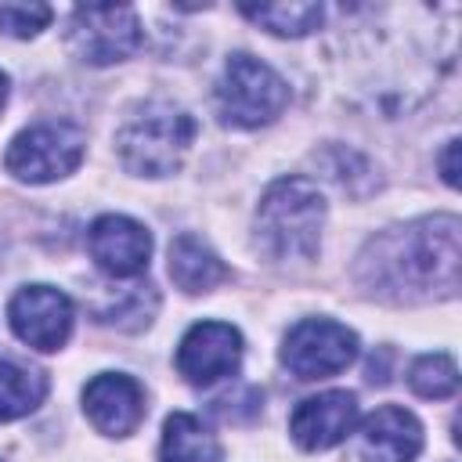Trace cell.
Returning <instances> with one entry per match:
<instances>
[{"mask_svg":"<svg viewBox=\"0 0 462 462\" xmlns=\"http://www.w3.org/2000/svg\"><path fill=\"white\" fill-rule=\"evenodd\" d=\"M408 386L426 401H444L458 390V365L451 354H422L408 368Z\"/></svg>","mask_w":462,"mask_h":462,"instance_id":"ac0fdd59","label":"cell"},{"mask_svg":"<svg viewBox=\"0 0 462 462\" xmlns=\"http://www.w3.org/2000/svg\"><path fill=\"white\" fill-rule=\"evenodd\" d=\"M47 397V375L0 357V422H14L36 411Z\"/></svg>","mask_w":462,"mask_h":462,"instance_id":"2e32d148","label":"cell"},{"mask_svg":"<svg viewBox=\"0 0 462 462\" xmlns=\"http://www.w3.org/2000/svg\"><path fill=\"white\" fill-rule=\"evenodd\" d=\"M83 411L105 437H130L144 422V390L123 372H101L83 386Z\"/></svg>","mask_w":462,"mask_h":462,"instance_id":"4fadbf2b","label":"cell"},{"mask_svg":"<svg viewBox=\"0 0 462 462\" xmlns=\"http://www.w3.org/2000/svg\"><path fill=\"white\" fill-rule=\"evenodd\" d=\"M419 451L422 422L397 404H383L365 415L354 437V462H415Z\"/></svg>","mask_w":462,"mask_h":462,"instance_id":"8fae6325","label":"cell"},{"mask_svg":"<svg viewBox=\"0 0 462 462\" xmlns=\"http://www.w3.org/2000/svg\"><path fill=\"white\" fill-rule=\"evenodd\" d=\"M242 365V332L227 321H199L177 346V372L191 386H213Z\"/></svg>","mask_w":462,"mask_h":462,"instance_id":"9c48e42d","label":"cell"},{"mask_svg":"<svg viewBox=\"0 0 462 462\" xmlns=\"http://www.w3.org/2000/svg\"><path fill=\"white\" fill-rule=\"evenodd\" d=\"M325 195L307 177L274 180L256 209V242L271 260H310L321 245Z\"/></svg>","mask_w":462,"mask_h":462,"instance_id":"7a4b0ae2","label":"cell"},{"mask_svg":"<svg viewBox=\"0 0 462 462\" xmlns=\"http://www.w3.org/2000/svg\"><path fill=\"white\" fill-rule=\"evenodd\" d=\"M51 7L47 4H0V29L7 36H18V40H29L36 36L40 29L51 25Z\"/></svg>","mask_w":462,"mask_h":462,"instance_id":"ffe728a7","label":"cell"},{"mask_svg":"<svg viewBox=\"0 0 462 462\" xmlns=\"http://www.w3.org/2000/svg\"><path fill=\"white\" fill-rule=\"evenodd\" d=\"M440 173H444V180L455 188L458 184V141H448V148H444V155H440Z\"/></svg>","mask_w":462,"mask_h":462,"instance_id":"44dd1931","label":"cell"},{"mask_svg":"<svg viewBox=\"0 0 462 462\" xmlns=\"http://www.w3.org/2000/svg\"><path fill=\"white\" fill-rule=\"evenodd\" d=\"M458 231L451 213L386 227L357 256V282L390 303L448 300L458 292Z\"/></svg>","mask_w":462,"mask_h":462,"instance_id":"6da1fadb","label":"cell"},{"mask_svg":"<svg viewBox=\"0 0 462 462\" xmlns=\"http://www.w3.org/2000/svg\"><path fill=\"white\" fill-rule=\"evenodd\" d=\"M87 249L94 263L112 278H137L152 256V235L144 224L123 213H105L87 231Z\"/></svg>","mask_w":462,"mask_h":462,"instance_id":"30bf717a","label":"cell"},{"mask_svg":"<svg viewBox=\"0 0 462 462\" xmlns=\"http://www.w3.org/2000/svg\"><path fill=\"white\" fill-rule=\"evenodd\" d=\"M220 440L202 426L199 415L191 411H173L162 422V444H159V462H220Z\"/></svg>","mask_w":462,"mask_h":462,"instance_id":"9a60e30c","label":"cell"},{"mask_svg":"<svg viewBox=\"0 0 462 462\" xmlns=\"http://www.w3.org/2000/svg\"><path fill=\"white\" fill-rule=\"evenodd\" d=\"M65 43L83 65H116L141 47V18L130 4H87L69 14Z\"/></svg>","mask_w":462,"mask_h":462,"instance_id":"8992f818","label":"cell"},{"mask_svg":"<svg viewBox=\"0 0 462 462\" xmlns=\"http://www.w3.org/2000/svg\"><path fill=\"white\" fill-rule=\"evenodd\" d=\"M7 87H11V83H7V76L0 72V112H4V105H7Z\"/></svg>","mask_w":462,"mask_h":462,"instance_id":"7402d4cb","label":"cell"},{"mask_svg":"<svg viewBox=\"0 0 462 462\" xmlns=\"http://www.w3.org/2000/svg\"><path fill=\"white\" fill-rule=\"evenodd\" d=\"M170 278L184 292H209L227 278V267L202 238L177 235L170 242Z\"/></svg>","mask_w":462,"mask_h":462,"instance_id":"5bb4252c","label":"cell"},{"mask_svg":"<svg viewBox=\"0 0 462 462\" xmlns=\"http://www.w3.org/2000/svg\"><path fill=\"white\" fill-rule=\"evenodd\" d=\"M242 14L256 25H263L274 36H307L321 25L325 7L321 4H303V0H292V4H242Z\"/></svg>","mask_w":462,"mask_h":462,"instance_id":"e0dca14e","label":"cell"},{"mask_svg":"<svg viewBox=\"0 0 462 462\" xmlns=\"http://www.w3.org/2000/svg\"><path fill=\"white\" fill-rule=\"evenodd\" d=\"M155 303L159 300H155L152 285H134V289L119 292V303H112L108 310H97V318L108 321V325H119V328H123V318H134V328H141V325L152 321Z\"/></svg>","mask_w":462,"mask_h":462,"instance_id":"d6986e66","label":"cell"},{"mask_svg":"<svg viewBox=\"0 0 462 462\" xmlns=\"http://www.w3.org/2000/svg\"><path fill=\"white\" fill-rule=\"evenodd\" d=\"M7 321L14 328V336L22 343H29L32 350H61L72 336V300L54 289V285H25L11 296L7 307Z\"/></svg>","mask_w":462,"mask_h":462,"instance_id":"ba28073f","label":"cell"},{"mask_svg":"<svg viewBox=\"0 0 462 462\" xmlns=\"http://www.w3.org/2000/svg\"><path fill=\"white\" fill-rule=\"evenodd\" d=\"M289 105L285 79L253 54H231L217 83V108L227 126L256 130L274 123Z\"/></svg>","mask_w":462,"mask_h":462,"instance_id":"277c9868","label":"cell"},{"mask_svg":"<svg viewBox=\"0 0 462 462\" xmlns=\"http://www.w3.org/2000/svg\"><path fill=\"white\" fill-rule=\"evenodd\" d=\"M357 426V397L350 390H325L296 404L289 433L303 451H328L343 444Z\"/></svg>","mask_w":462,"mask_h":462,"instance_id":"7c38bea8","label":"cell"},{"mask_svg":"<svg viewBox=\"0 0 462 462\" xmlns=\"http://www.w3.org/2000/svg\"><path fill=\"white\" fill-rule=\"evenodd\" d=\"M195 119L173 101H148L141 105L123 130L116 134L119 159L137 177H170L180 170L191 141H195Z\"/></svg>","mask_w":462,"mask_h":462,"instance_id":"3957f363","label":"cell"},{"mask_svg":"<svg viewBox=\"0 0 462 462\" xmlns=\"http://www.w3.org/2000/svg\"><path fill=\"white\" fill-rule=\"evenodd\" d=\"M83 148H87V137L76 123L47 119V123H32L22 134H14L4 162L25 184H51V180L69 177L83 162Z\"/></svg>","mask_w":462,"mask_h":462,"instance_id":"5b68a950","label":"cell"},{"mask_svg":"<svg viewBox=\"0 0 462 462\" xmlns=\"http://www.w3.org/2000/svg\"><path fill=\"white\" fill-rule=\"evenodd\" d=\"M357 336L332 318H303L282 339V365L296 379H328L354 365Z\"/></svg>","mask_w":462,"mask_h":462,"instance_id":"52a82bcc","label":"cell"}]
</instances>
